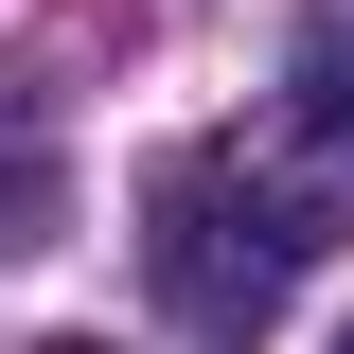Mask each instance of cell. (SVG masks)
<instances>
[{
    "instance_id": "7a4b0ae2",
    "label": "cell",
    "mask_w": 354,
    "mask_h": 354,
    "mask_svg": "<svg viewBox=\"0 0 354 354\" xmlns=\"http://www.w3.org/2000/svg\"><path fill=\"white\" fill-rule=\"evenodd\" d=\"M301 124L354 142V18H319V36H301Z\"/></svg>"
},
{
    "instance_id": "3957f363",
    "label": "cell",
    "mask_w": 354,
    "mask_h": 354,
    "mask_svg": "<svg viewBox=\"0 0 354 354\" xmlns=\"http://www.w3.org/2000/svg\"><path fill=\"white\" fill-rule=\"evenodd\" d=\"M36 354H88V337H36Z\"/></svg>"
},
{
    "instance_id": "277c9868",
    "label": "cell",
    "mask_w": 354,
    "mask_h": 354,
    "mask_svg": "<svg viewBox=\"0 0 354 354\" xmlns=\"http://www.w3.org/2000/svg\"><path fill=\"white\" fill-rule=\"evenodd\" d=\"M337 354H354V337H337Z\"/></svg>"
},
{
    "instance_id": "6da1fadb",
    "label": "cell",
    "mask_w": 354,
    "mask_h": 354,
    "mask_svg": "<svg viewBox=\"0 0 354 354\" xmlns=\"http://www.w3.org/2000/svg\"><path fill=\"white\" fill-rule=\"evenodd\" d=\"M142 213H160L142 266H160V301L195 319V337H266L283 283L319 266V213H301V195H266V177H230V160H160Z\"/></svg>"
}]
</instances>
